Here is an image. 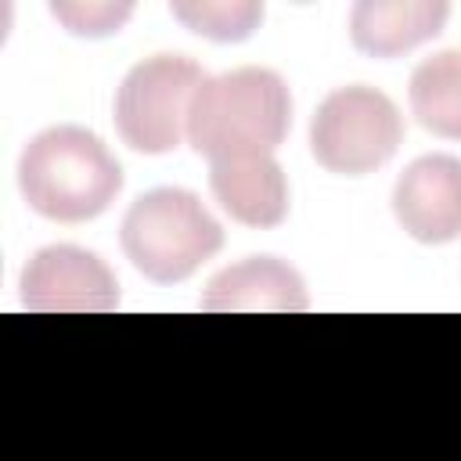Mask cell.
Returning a JSON list of instances; mask_svg holds the SVG:
<instances>
[{"mask_svg": "<svg viewBox=\"0 0 461 461\" xmlns=\"http://www.w3.org/2000/svg\"><path fill=\"white\" fill-rule=\"evenodd\" d=\"M18 191L43 220L86 223L115 202L122 169L97 133L83 126H50L22 148Z\"/></svg>", "mask_w": 461, "mask_h": 461, "instance_id": "obj_1", "label": "cell"}, {"mask_svg": "<svg viewBox=\"0 0 461 461\" xmlns=\"http://www.w3.org/2000/svg\"><path fill=\"white\" fill-rule=\"evenodd\" d=\"M292 130L288 83L270 68H234L209 76L194 94L187 140L198 155L223 158L241 151H274Z\"/></svg>", "mask_w": 461, "mask_h": 461, "instance_id": "obj_2", "label": "cell"}, {"mask_svg": "<svg viewBox=\"0 0 461 461\" xmlns=\"http://www.w3.org/2000/svg\"><path fill=\"white\" fill-rule=\"evenodd\" d=\"M119 241L133 270L155 285H176L220 252L223 227L194 191L155 187L126 209Z\"/></svg>", "mask_w": 461, "mask_h": 461, "instance_id": "obj_3", "label": "cell"}, {"mask_svg": "<svg viewBox=\"0 0 461 461\" xmlns=\"http://www.w3.org/2000/svg\"><path fill=\"white\" fill-rule=\"evenodd\" d=\"M209 76L180 54L137 61L115 94V130L140 155H169L187 137L194 94Z\"/></svg>", "mask_w": 461, "mask_h": 461, "instance_id": "obj_4", "label": "cell"}, {"mask_svg": "<svg viewBox=\"0 0 461 461\" xmlns=\"http://www.w3.org/2000/svg\"><path fill=\"white\" fill-rule=\"evenodd\" d=\"M400 140L403 115L375 86H339L310 119V155L335 176H367L382 169Z\"/></svg>", "mask_w": 461, "mask_h": 461, "instance_id": "obj_5", "label": "cell"}, {"mask_svg": "<svg viewBox=\"0 0 461 461\" xmlns=\"http://www.w3.org/2000/svg\"><path fill=\"white\" fill-rule=\"evenodd\" d=\"M18 288L32 313H108L119 306L112 267L79 245H47L32 252Z\"/></svg>", "mask_w": 461, "mask_h": 461, "instance_id": "obj_6", "label": "cell"}, {"mask_svg": "<svg viewBox=\"0 0 461 461\" xmlns=\"http://www.w3.org/2000/svg\"><path fill=\"white\" fill-rule=\"evenodd\" d=\"M396 223L421 245H447L461 238V158L421 155L393 187Z\"/></svg>", "mask_w": 461, "mask_h": 461, "instance_id": "obj_7", "label": "cell"}, {"mask_svg": "<svg viewBox=\"0 0 461 461\" xmlns=\"http://www.w3.org/2000/svg\"><path fill=\"white\" fill-rule=\"evenodd\" d=\"M220 209L245 227H277L288 216V180L270 151H241L209 162Z\"/></svg>", "mask_w": 461, "mask_h": 461, "instance_id": "obj_8", "label": "cell"}, {"mask_svg": "<svg viewBox=\"0 0 461 461\" xmlns=\"http://www.w3.org/2000/svg\"><path fill=\"white\" fill-rule=\"evenodd\" d=\"M310 306L295 267L274 256H249L220 270L202 295L209 313H303Z\"/></svg>", "mask_w": 461, "mask_h": 461, "instance_id": "obj_9", "label": "cell"}, {"mask_svg": "<svg viewBox=\"0 0 461 461\" xmlns=\"http://www.w3.org/2000/svg\"><path fill=\"white\" fill-rule=\"evenodd\" d=\"M447 14L443 0H360L349 14V36L371 58H400L439 36Z\"/></svg>", "mask_w": 461, "mask_h": 461, "instance_id": "obj_10", "label": "cell"}, {"mask_svg": "<svg viewBox=\"0 0 461 461\" xmlns=\"http://www.w3.org/2000/svg\"><path fill=\"white\" fill-rule=\"evenodd\" d=\"M407 101L421 130L443 140H461V50L450 47L425 58L411 72Z\"/></svg>", "mask_w": 461, "mask_h": 461, "instance_id": "obj_11", "label": "cell"}, {"mask_svg": "<svg viewBox=\"0 0 461 461\" xmlns=\"http://www.w3.org/2000/svg\"><path fill=\"white\" fill-rule=\"evenodd\" d=\"M169 11L191 32L209 36L216 43H238V40L252 36L256 25L263 22V7L245 4V0H234V4H205V0L202 4H173Z\"/></svg>", "mask_w": 461, "mask_h": 461, "instance_id": "obj_12", "label": "cell"}, {"mask_svg": "<svg viewBox=\"0 0 461 461\" xmlns=\"http://www.w3.org/2000/svg\"><path fill=\"white\" fill-rule=\"evenodd\" d=\"M130 4H54L50 14L76 36H112L130 18Z\"/></svg>", "mask_w": 461, "mask_h": 461, "instance_id": "obj_13", "label": "cell"}]
</instances>
